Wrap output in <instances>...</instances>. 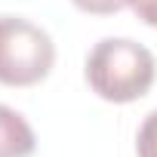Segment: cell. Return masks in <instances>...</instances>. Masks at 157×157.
I'll list each match as a JSON object with an SVG mask.
<instances>
[{"label": "cell", "mask_w": 157, "mask_h": 157, "mask_svg": "<svg viewBox=\"0 0 157 157\" xmlns=\"http://www.w3.org/2000/svg\"><path fill=\"white\" fill-rule=\"evenodd\" d=\"M136 154L139 157H157V111H151L136 136Z\"/></svg>", "instance_id": "277c9868"}, {"label": "cell", "mask_w": 157, "mask_h": 157, "mask_svg": "<svg viewBox=\"0 0 157 157\" xmlns=\"http://www.w3.org/2000/svg\"><path fill=\"white\" fill-rule=\"evenodd\" d=\"M37 136L31 123L10 105H0V157H31Z\"/></svg>", "instance_id": "3957f363"}, {"label": "cell", "mask_w": 157, "mask_h": 157, "mask_svg": "<svg viewBox=\"0 0 157 157\" xmlns=\"http://www.w3.org/2000/svg\"><path fill=\"white\" fill-rule=\"evenodd\" d=\"M71 3H74L77 10L90 13V16H111V13L123 10L129 0H71Z\"/></svg>", "instance_id": "5b68a950"}, {"label": "cell", "mask_w": 157, "mask_h": 157, "mask_svg": "<svg viewBox=\"0 0 157 157\" xmlns=\"http://www.w3.org/2000/svg\"><path fill=\"white\" fill-rule=\"evenodd\" d=\"M56 43L52 37L22 19L0 16V83L3 86H34L52 71Z\"/></svg>", "instance_id": "7a4b0ae2"}, {"label": "cell", "mask_w": 157, "mask_h": 157, "mask_svg": "<svg viewBox=\"0 0 157 157\" xmlns=\"http://www.w3.org/2000/svg\"><path fill=\"white\" fill-rule=\"evenodd\" d=\"M129 6L145 25L157 28V0H129Z\"/></svg>", "instance_id": "8992f818"}, {"label": "cell", "mask_w": 157, "mask_h": 157, "mask_svg": "<svg viewBox=\"0 0 157 157\" xmlns=\"http://www.w3.org/2000/svg\"><path fill=\"white\" fill-rule=\"evenodd\" d=\"M83 74L99 99L126 105L151 90L157 77V62L148 46L129 37H105L90 49Z\"/></svg>", "instance_id": "6da1fadb"}]
</instances>
